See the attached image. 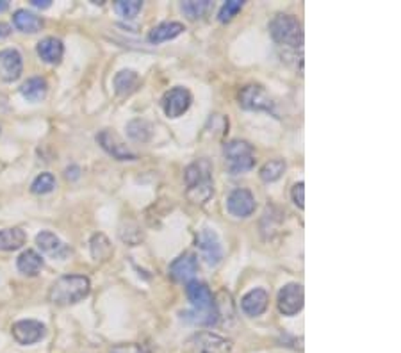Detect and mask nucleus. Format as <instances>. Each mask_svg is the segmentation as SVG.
Masks as SVG:
<instances>
[{"label": "nucleus", "instance_id": "obj_1", "mask_svg": "<svg viewBox=\"0 0 401 353\" xmlns=\"http://www.w3.org/2000/svg\"><path fill=\"white\" fill-rule=\"evenodd\" d=\"M186 180V196L188 200L197 205H204L213 198L214 180L213 166L207 159H198L186 168L184 173Z\"/></svg>", "mask_w": 401, "mask_h": 353}, {"label": "nucleus", "instance_id": "obj_2", "mask_svg": "<svg viewBox=\"0 0 401 353\" xmlns=\"http://www.w3.org/2000/svg\"><path fill=\"white\" fill-rule=\"evenodd\" d=\"M91 282L84 275H63L48 291V300L54 306H74L89 295Z\"/></svg>", "mask_w": 401, "mask_h": 353}, {"label": "nucleus", "instance_id": "obj_3", "mask_svg": "<svg viewBox=\"0 0 401 353\" xmlns=\"http://www.w3.org/2000/svg\"><path fill=\"white\" fill-rule=\"evenodd\" d=\"M270 34L280 47L300 48L303 45V31L298 18L291 14H277L270 22Z\"/></svg>", "mask_w": 401, "mask_h": 353}, {"label": "nucleus", "instance_id": "obj_4", "mask_svg": "<svg viewBox=\"0 0 401 353\" xmlns=\"http://www.w3.org/2000/svg\"><path fill=\"white\" fill-rule=\"evenodd\" d=\"M223 156L227 161L230 173L239 175L246 173L255 166V153H253V147L246 141L234 140L223 145Z\"/></svg>", "mask_w": 401, "mask_h": 353}, {"label": "nucleus", "instance_id": "obj_5", "mask_svg": "<svg viewBox=\"0 0 401 353\" xmlns=\"http://www.w3.org/2000/svg\"><path fill=\"white\" fill-rule=\"evenodd\" d=\"M239 105L246 111H266L275 113V102L259 84H248L239 92Z\"/></svg>", "mask_w": 401, "mask_h": 353}, {"label": "nucleus", "instance_id": "obj_6", "mask_svg": "<svg viewBox=\"0 0 401 353\" xmlns=\"http://www.w3.org/2000/svg\"><path fill=\"white\" fill-rule=\"evenodd\" d=\"M197 248L209 266H218L223 259V248L218 234L213 228H202L197 235Z\"/></svg>", "mask_w": 401, "mask_h": 353}, {"label": "nucleus", "instance_id": "obj_7", "mask_svg": "<svg viewBox=\"0 0 401 353\" xmlns=\"http://www.w3.org/2000/svg\"><path fill=\"white\" fill-rule=\"evenodd\" d=\"M193 95L188 87L177 86L162 96V109L168 118H179L191 107Z\"/></svg>", "mask_w": 401, "mask_h": 353}, {"label": "nucleus", "instance_id": "obj_8", "mask_svg": "<svg viewBox=\"0 0 401 353\" xmlns=\"http://www.w3.org/2000/svg\"><path fill=\"white\" fill-rule=\"evenodd\" d=\"M303 300H305L303 286L292 282L280 289L277 306H279V310L283 316H294V314H298L303 309Z\"/></svg>", "mask_w": 401, "mask_h": 353}, {"label": "nucleus", "instance_id": "obj_9", "mask_svg": "<svg viewBox=\"0 0 401 353\" xmlns=\"http://www.w3.org/2000/svg\"><path fill=\"white\" fill-rule=\"evenodd\" d=\"M11 334H13L14 341L18 345H34L38 341H41L47 334V328H45L43 323L36 321V319H22V321H17L11 328Z\"/></svg>", "mask_w": 401, "mask_h": 353}, {"label": "nucleus", "instance_id": "obj_10", "mask_svg": "<svg viewBox=\"0 0 401 353\" xmlns=\"http://www.w3.org/2000/svg\"><path fill=\"white\" fill-rule=\"evenodd\" d=\"M96 141H98L102 149L109 153V156H113L116 161H136V159H138L136 153L123 143L122 138H120L116 132L105 129V131H102L100 134L96 136Z\"/></svg>", "mask_w": 401, "mask_h": 353}, {"label": "nucleus", "instance_id": "obj_11", "mask_svg": "<svg viewBox=\"0 0 401 353\" xmlns=\"http://www.w3.org/2000/svg\"><path fill=\"white\" fill-rule=\"evenodd\" d=\"M197 353H230L232 343L210 332H202L188 343Z\"/></svg>", "mask_w": 401, "mask_h": 353}, {"label": "nucleus", "instance_id": "obj_12", "mask_svg": "<svg viewBox=\"0 0 401 353\" xmlns=\"http://www.w3.org/2000/svg\"><path fill=\"white\" fill-rule=\"evenodd\" d=\"M23 72L22 54L17 48H4L0 50V78L4 83H14Z\"/></svg>", "mask_w": 401, "mask_h": 353}, {"label": "nucleus", "instance_id": "obj_13", "mask_svg": "<svg viewBox=\"0 0 401 353\" xmlns=\"http://www.w3.org/2000/svg\"><path fill=\"white\" fill-rule=\"evenodd\" d=\"M255 196L248 189H234L227 198V209L236 218H248L255 213Z\"/></svg>", "mask_w": 401, "mask_h": 353}, {"label": "nucleus", "instance_id": "obj_14", "mask_svg": "<svg viewBox=\"0 0 401 353\" xmlns=\"http://www.w3.org/2000/svg\"><path fill=\"white\" fill-rule=\"evenodd\" d=\"M197 271L198 261L193 253H184L179 259H175L168 268V273L175 282H189L197 275Z\"/></svg>", "mask_w": 401, "mask_h": 353}, {"label": "nucleus", "instance_id": "obj_15", "mask_svg": "<svg viewBox=\"0 0 401 353\" xmlns=\"http://www.w3.org/2000/svg\"><path fill=\"white\" fill-rule=\"evenodd\" d=\"M36 244H38V248L41 252L47 253V255H50L54 259H66L72 253V250L56 234L48 231H43L36 235Z\"/></svg>", "mask_w": 401, "mask_h": 353}, {"label": "nucleus", "instance_id": "obj_16", "mask_svg": "<svg viewBox=\"0 0 401 353\" xmlns=\"http://www.w3.org/2000/svg\"><path fill=\"white\" fill-rule=\"evenodd\" d=\"M268 303H270V295L264 289L257 288L244 295L243 300H241V309L250 318H257V316L266 312Z\"/></svg>", "mask_w": 401, "mask_h": 353}, {"label": "nucleus", "instance_id": "obj_17", "mask_svg": "<svg viewBox=\"0 0 401 353\" xmlns=\"http://www.w3.org/2000/svg\"><path fill=\"white\" fill-rule=\"evenodd\" d=\"M38 56L43 59L45 63L48 65H57V63H61L63 54H65V45H63L61 39L54 38V36H48V38L41 39L38 47Z\"/></svg>", "mask_w": 401, "mask_h": 353}, {"label": "nucleus", "instance_id": "obj_18", "mask_svg": "<svg viewBox=\"0 0 401 353\" xmlns=\"http://www.w3.org/2000/svg\"><path fill=\"white\" fill-rule=\"evenodd\" d=\"M140 86L141 78L134 70H122L114 75V92L118 96H131Z\"/></svg>", "mask_w": 401, "mask_h": 353}, {"label": "nucleus", "instance_id": "obj_19", "mask_svg": "<svg viewBox=\"0 0 401 353\" xmlns=\"http://www.w3.org/2000/svg\"><path fill=\"white\" fill-rule=\"evenodd\" d=\"M13 25L17 27L18 31L34 34V32H40L43 29L45 22L43 18L27 11V9H18L17 13L13 14Z\"/></svg>", "mask_w": 401, "mask_h": 353}, {"label": "nucleus", "instance_id": "obj_20", "mask_svg": "<svg viewBox=\"0 0 401 353\" xmlns=\"http://www.w3.org/2000/svg\"><path fill=\"white\" fill-rule=\"evenodd\" d=\"M186 31L184 25L180 22H162L158 27H153L149 34L150 43H162V41H168V39H173L177 36H180Z\"/></svg>", "mask_w": 401, "mask_h": 353}, {"label": "nucleus", "instance_id": "obj_21", "mask_svg": "<svg viewBox=\"0 0 401 353\" xmlns=\"http://www.w3.org/2000/svg\"><path fill=\"white\" fill-rule=\"evenodd\" d=\"M27 234L22 228H4L0 231V252H14L25 244Z\"/></svg>", "mask_w": 401, "mask_h": 353}, {"label": "nucleus", "instance_id": "obj_22", "mask_svg": "<svg viewBox=\"0 0 401 353\" xmlns=\"http://www.w3.org/2000/svg\"><path fill=\"white\" fill-rule=\"evenodd\" d=\"M18 270L22 271L27 277H36L43 270V259H41L40 253H36L34 250H25V252L18 257L17 261Z\"/></svg>", "mask_w": 401, "mask_h": 353}, {"label": "nucleus", "instance_id": "obj_23", "mask_svg": "<svg viewBox=\"0 0 401 353\" xmlns=\"http://www.w3.org/2000/svg\"><path fill=\"white\" fill-rule=\"evenodd\" d=\"M48 86L47 81L41 77H31L27 83L22 84L20 87V93L23 95V98H27L29 102H41L47 96Z\"/></svg>", "mask_w": 401, "mask_h": 353}, {"label": "nucleus", "instance_id": "obj_24", "mask_svg": "<svg viewBox=\"0 0 401 353\" xmlns=\"http://www.w3.org/2000/svg\"><path fill=\"white\" fill-rule=\"evenodd\" d=\"M91 255L95 261H107L113 255V246L104 234H95L91 237Z\"/></svg>", "mask_w": 401, "mask_h": 353}, {"label": "nucleus", "instance_id": "obj_25", "mask_svg": "<svg viewBox=\"0 0 401 353\" xmlns=\"http://www.w3.org/2000/svg\"><path fill=\"white\" fill-rule=\"evenodd\" d=\"M210 8L209 0H188V2H182L180 9L182 13L189 18V20H200Z\"/></svg>", "mask_w": 401, "mask_h": 353}, {"label": "nucleus", "instance_id": "obj_26", "mask_svg": "<svg viewBox=\"0 0 401 353\" xmlns=\"http://www.w3.org/2000/svg\"><path fill=\"white\" fill-rule=\"evenodd\" d=\"M285 171V162L282 159H273V161H268L266 164L262 166L259 175L264 182H277Z\"/></svg>", "mask_w": 401, "mask_h": 353}, {"label": "nucleus", "instance_id": "obj_27", "mask_svg": "<svg viewBox=\"0 0 401 353\" xmlns=\"http://www.w3.org/2000/svg\"><path fill=\"white\" fill-rule=\"evenodd\" d=\"M127 134L131 136L134 141H144L150 140V136H152V127L147 120H132L129 125H127Z\"/></svg>", "mask_w": 401, "mask_h": 353}, {"label": "nucleus", "instance_id": "obj_28", "mask_svg": "<svg viewBox=\"0 0 401 353\" xmlns=\"http://www.w3.org/2000/svg\"><path fill=\"white\" fill-rule=\"evenodd\" d=\"M141 8H143L141 0H118V2H114L116 13L122 18H125V20H132V18L138 17Z\"/></svg>", "mask_w": 401, "mask_h": 353}, {"label": "nucleus", "instance_id": "obj_29", "mask_svg": "<svg viewBox=\"0 0 401 353\" xmlns=\"http://www.w3.org/2000/svg\"><path fill=\"white\" fill-rule=\"evenodd\" d=\"M54 188H56V179L52 173L38 175L34 182L31 184V191L34 195H47V193H52Z\"/></svg>", "mask_w": 401, "mask_h": 353}, {"label": "nucleus", "instance_id": "obj_30", "mask_svg": "<svg viewBox=\"0 0 401 353\" xmlns=\"http://www.w3.org/2000/svg\"><path fill=\"white\" fill-rule=\"evenodd\" d=\"M243 6H244L243 0H227V2L223 4V8L219 9L218 20L221 23H228L232 18L237 17V13L243 9Z\"/></svg>", "mask_w": 401, "mask_h": 353}, {"label": "nucleus", "instance_id": "obj_31", "mask_svg": "<svg viewBox=\"0 0 401 353\" xmlns=\"http://www.w3.org/2000/svg\"><path fill=\"white\" fill-rule=\"evenodd\" d=\"M303 193H305V184L303 182L294 184V188H292V191H291V196H292V202H294V205H296L298 209H303V207H305Z\"/></svg>", "mask_w": 401, "mask_h": 353}, {"label": "nucleus", "instance_id": "obj_32", "mask_svg": "<svg viewBox=\"0 0 401 353\" xmlns=\"http://www.w3.org/2000/svg\"><path fill=\"white\" fill-rule=\"evenodd\" d=\"M111 353H150V352L140 345H120L114 346V348L111 350Z\"/></svg>", "mask_w": 401, "mask_h": 353}, {"label": "nucleus", "instance_id": "obj_33", "mask_svg": "<svg viewBox=\"0 0 401 353\" xmlns=\"http://www.w3.org/2000/svg\"><path fill=\"white\" fill-rule=\"evenodd\" d=\"M31 4L34 6V8H40V9H47L52 6V2L50 0H31Z\"/></svg>", "mask_w": 401, "mask_h": 353}, {"label": "nucleus", "instance_id": "obj_34", "mask_svg": "<svg viewBox=\"0 0 401 353\" xmlns=\"http://www.w3.org/2000/svg\"><path fill=\"white\" fill-rule=\"evenodd\" d=\"M9 34H11V27H9L8 23L0 22V39L8 38Z\"/></svg>", "mask_w": 401, "mask_h": 353}, {"label": "nucleus", "instance_id": "obj_35", "mask_svg": "<svg viewBox=\"0 0 401 353\" xmlns=\"http://www.w3.org/2000/svg\"><path fill=\"white\" fill-rule=\"evenodd\" d=\"M8 8H9L8 2H6V0H0V13H2V11H6Z\"/></svg>", "mask_w": 401, "mask_h": 353}]
</instances>
